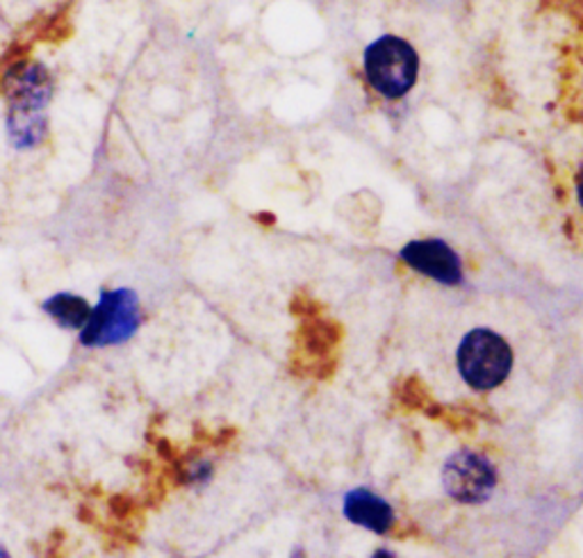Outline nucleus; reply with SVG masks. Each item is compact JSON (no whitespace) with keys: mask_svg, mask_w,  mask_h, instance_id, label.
Returning a JSON list of instances; mask_svg holds the SVG:
<instances>
[{"mask_svg":"<svg viewBox=\"0 0 583 558\" xmlns=\"http://www.w3.org/2000/svg\"><path fill=\"white\" fill-rule=\"evenodd\" d=\"M403 506L443 554L538 558L583 506V456L538 429L477 422L424 454Z\"/></svg>","mask_w":583,"mask_h":558,"instance_id":"f257e3e1","label":"nucleus"},{"mask_svg":"<svg viewBox=\"0 0 583 558\" xmlns=\"http://www.w3.org/2000/svg\"><path fill=\"white\" fill-rule=\"evenodd\" d=\"M8 133L16 149H33L46 135V105L53 82L39 65L16 67L5 80Z\"/></svg>","mask_w":583,"mask_h":558,"instance_id":"f03ea898","label":"nucleus"},{"mask_svg":"<svg viewBox=\"0 0 583 558\" xmlns=\"http://www.w3.org/2000/svg\"><path fill=\"white\" fill-rule=\"evenodd\" d=\"M141 324L139 299L133 289L103 292L101 301L92 308L90 319L80 331L84 346H112L130 340Z\"/></svg>","mask_w":583,"mask_h":558,"instance_id":"7ed1b4c3","label":"nucleus"},{"mask_svg":"<svg viewBox=\"0 0 583 558\" xmlns=\"http://www.w3.org/2000/svg\"><path fill=\"white\" fill-rule=\"evenodd\" d=\"M365 71L376 92L399 99L415 84L418 55L408 42L386 35L367 48Z\"/></svg>","mask_w":583,"mask_h":558,"instance_id":"20e7f679","label":"nucleus"},{"mask_svg":"<svg viewBox=\"0 0 583 558\" xmlns=\"http://www.w3.org/2000/svg\"><path fill=\"white\" fill-rule=\"evenodd\" d=\"M403 260L418 272L447 285H456L462 278L458 255L447 244L437 240L408 244L403 249Z\"/></svg>","mask_w":583,"mask_h":558,"instance_id":"39448f33","label":"nucleus"},{"mask_svg":"<svg viewBox=\"0 0 583 558\" xmlns=\"http://www.w3.org/2000/svg\"><path fill=\"white\" fill-rule=\"evenodd\" d=\"M44 310L65 329H84L87 319L92 315V306L87 304L78 295H69V292H60V295L50 297L44 304Z\"/></svg>","mask_w":583,"mask_h":558,"instance_id":"423d86ee","label":"nucleus"},{"mask_svg":"<svg viewBox=\"0 0 583 558\" xmlns=\"http://www.w3.org/2000/svg\"><path fill=\"white\" fill-rule=\"evenodd\" d=\"M346 513L358 524H365L369 528H376V532H386V528L392 524V509L376 499L367 492H356L346 504Z\"/></svg>","mask_w":583,"mask_h":558,"instance_id":"0eeeda50","label":"nucleus"},{"mask_svg":"<svg viewBox=\"0 0 583 558\" xmlns=\"http://www.w3.org/2000/svg\"><path fill=\"white\" fill-rule=\"evenodd\" d=\"M576 194H579V203H581V208H583V171L579 175V187H576Z\"/></svg>","mask_w":583,"mask_h":558,"instance_id":"6e6552de","label":"nucleus"},{"mask_svg":"<svg viewBox=\"0 0 583 558\" xmlns=\"http://www.w3.org/2000/svg\"><path fill=\"white\" fill-rule=\"evenodd\" d=\"M0 558H12V556H10V551H8L3 545H0Z\"/></svg>","mask_w":583,"mask_h":558,"instance_id":"1a4fd4ad","label":"nucleus"},{"mask_svg":"<svg viewBox=\"0 0 583 558\" xmlns=\"http://www.w3.org/2000/svg\"><path fill=\"white\" fill-rule=\"evenodd\" d=\"M374 558H395V556H390V554H386V551H378Z\"/></svg>","mask_w":583,"mask_h":558,"instance_id":"9d476101","label":"nucleus"}]
</instances>
